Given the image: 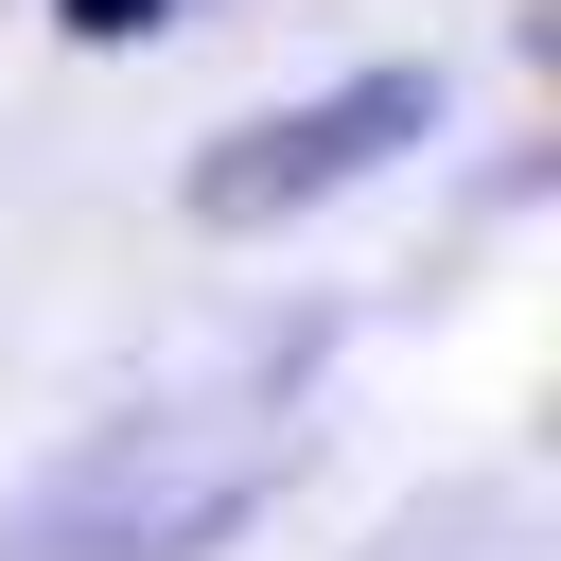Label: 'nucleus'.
Segmentation results:
<instances>
[{
    "instance_id": "f257e3e1",
    "label": "nucleus",
    "mask_w": 561,
    "mask_h": 561,
    "mask_svg": "<svg viewBox=\"0 0 561 561\" xmlns=\"http://www.w3.org/2000/svg\"><path fill=\"white\" fill-rule=\"evenodd\" d=\"M280 491V403H123L35 491H0V561H210Z\"/></svg>"
},
{
    "instance_id": "f03ea898",
    "label": "nucleus",
    "mask_w": 561,
    "mask_h": 561,
    "mask_svg": "<svg viewBox=\"0 0 561 561\" xmlns=\"http://www.w3.org/2000/svg\"><path fill=\"white\" fill-rule=\"evenodd\" d=\"M403 140H438V70H351V88L280 105V123H228V140L193 158V228H298V210H333L351 175H386Z\"/></svg>"
},
{
    "instance_id": "7ed1b4c3",
    "label": "nucleus",
    "mask_w": 561,
    "mask_h": 561,
    "mask_svg": "<svg viewBox=\"0 0 561 561\" xmlns=\"http://www.w3.org/2000/svg\"><path fill=\"white\" fill-rule=\"evenodd\" d=\"M53 18H70V35H105V53H123V35H158V18H175V0H53Z\"/></svg>"
}]
</instances>
